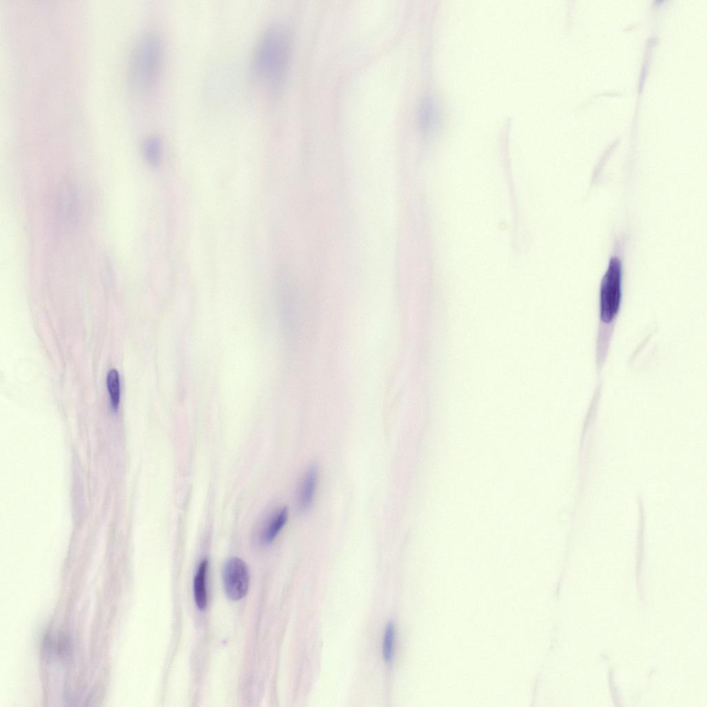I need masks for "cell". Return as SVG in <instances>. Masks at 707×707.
I'll use <instances>...</instances> for the list:
<instances>
[{
	"mask_svg": "<svg viewBox=\"0 0 707 707\" xmlns=\"http://www.w3.org/2000/svg\"><path fill=\"white\" fill-rule=\"evenodd\" d=\"M143 153L146 162L152 166H157L162 159V139L156 135L147 137L143 145Z\"/></svg>",
	"mask_w": 707,
	"mask_h": 707,
	"instance_id": "cell-9",
	"label": "cell"
},
{
	"mask_svg": "<svg viewBox=\"0 0 707 707\" xmlns=\"http://www.w3.org/2000/svg\"><path fill=\"white\" fill-rule=\"evenodd\" d=\"M395 640V629L392 623L387 624L383 639V656L387 662L391 661L394 657Z\"/></svg>",
	"mask_w": 707,
	"mask_h": 707,
	"instance_id": "cell-11",
	"label": "cell"
},
{
	"mask_svg": "<svg viewBox=\"0 0 707 707\" xmlns=\"http://www.w3.org/2000/svg\"><path fill=\"white\" fill-rule=\"evenodd\" d=\"M163 46L154 32L146 35L139 41L133 63L132 79L141 90L151 88L156 81L162 66Z\"/></svg>",
	"mask_w": 707,
	"mask_h": 707,
	"instance_id": "cell-2",
	"label": "cell"
},
{
	"mask_svg": "<svg viewBox=\"0 0 707 707\" xmlns=\"http://www.w3.org/2000/svg\"><path fill=\"white\" fill-rule=\"evenodd\" d=\"M622 298V267L620 260L612 257L601 280L599 289V319L610 324L619 312Z\"/></svg>",
	"mask_w": 707,
	"mask_h": 707,
	"instance_id": "cell-3",
	"label": "cell"
},
{
	"mask_svg": "<svg viewBox=\"0 0 707 707\" xmlns=\"http://www.w3.org/2000/svg\"><path fill=\"white\" fill-rule=\"evenodd\" d=\"M208 567V561L204 560L198 567L197 574L194 579V595L195 603L200 610L205 609L207 603V594L206 589V577Z\"/></svg>",
	"mask_w": 707,
	"mask_h": 707,
	"instance_id": "cell-8",
	"label": "cell"
},
{
	"mask_svg": "<svg viewBox=\"0 0 707 707\" xmlns=\"http://www.w3.org/2000/svg\"><path fill=\"white\" fill-rule=\"evenodd\" d=\"M418 122L420 128L425 131H430L438 120V110L433 99L425 97L421 100L418 110Z\"/></svg>",
	"mask_w": 707,
	"mask_h": 707,
	"instance_id": "cell-7",
	"label": "cell"
},
{
	"mask_svg": "<svg viewBox=\"0 0 707 707\" xmlns=\"http://www.w3.org/2000/svg\"><path fill=\"white\" fill-rule=\"evenodd\" d=\"M106 385L111 406L117 409L120 402L121 388L119 375L116 369H113L108 372Z\"/></svg>",
	"mask_w": 707,
	"mask_h": 707,
	"instance_id": "cell-10",
	"label": "cell"
},
{
	"mask_svg": "<svg viewBox=\"0 0 707 707\" xmlns=\"http://www.w3.org/2000/svg\"><path fill=\"white\" fill-rule=\"evenodd\" d=\"M318 478V467L311 466L302 478L298 493V506L302 512L307 511L311 507Z\"/></svg>",
	"mask_w": 707,
	"mask_h": 707,
	"instance_id": "cell-5",
	"label": "cell"
},
{
	"mask_svg": "<svg viewBox=\"0 0 707 707\" xmlns=\"http://www.w3.org/2000/svg\"><path fill=\"white\" fill-rule=\"evenodd\" d=\"M223 583L225 592L231 599L239 600L246 594L249 574L246 563L241 559L232 557L226 561Z\"/></svg>",
	"mask_w": 707,
	"mask_h": 707,
	"instance_id": "cell-4",
	"label": "cell"
},
{
	"mask_svg": "<svg viewBox=\"0 0 707 707\" xmlns=\"http://www.w3.org/2000/svg\"><path fill=\"white\" fill-rule=\"evenodd\" d=\"M287 519L288 509L286 507H281L273 513L261 525L259 531L260 541L264 545L271 543L284 526Z\"/></svg>",
	"mask_w": 707,
	"mask_h": 707,
	"instance_id": "cell-6",
	"label": "cell"
},
{
	"mask_svg": "<svg viewBox=\"0 0 707 707\" xmlns=\"http://www.w3.org/2000/svg\"><path fill=\"white\" fill-rule=\"evenodd\" d=\"M291 40L289 30L280 23L269 26L260 38L253 57L258 79L270 91L281 86L289 66Z\"/></svg>",
	"mask_w": 707,
	"mask_h": 707,
	"instance_id": "cell-1",
	"label": "cell"
}]
</instances>
